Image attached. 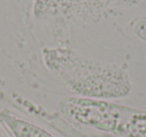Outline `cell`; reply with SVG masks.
<instances>
[{"mask_svg":"<svg viewBox=\"0 0 146 137\" xmlns=\"http://www.w3.org/2000/svg\"><path fill=\"white\" fill-rule=\"evenodd\" d=\"M43 57L49 69L82 97L105 100L131 91L129 76L118 66L87 60L68 49H45Z\"/></svg>","mask_w":146,"mask_h":137,"instance_id":"cell-1","label":"cell"},{"mask_svg":"<svg viewBox=\"0 0 146 137\" xmlns=\"http://www.w3.org/2000/svg\"><path fill=\"white\" fill-rule=\"evenodd\" d=\"M0 124L11 137H58L7 108L0 110Z\"/></svg>","mask_w":146,"mask_h":137,"instance_id":"cell-2","label":"cell"},{"mask_svg":"<svg viewBox=\"0 0 146 137\" xmlns=\"http://www.w3.org/2000/svg\"><path fill=\"white\" fill-rule=\"evenodd\" d=\"M85 4V0H36L35 12L40 16L48 15L71 14L74 7Z\"/></svg>","mask_w":146,"mask_h":137,"instance_id":"cell-3","label":"cell"},{"mask_svg":"<svg viewBox=\"0 0 146 137\" xmlns=\"http://www.w3.org/2000/svg\"><path fill=\"white\" fill-rule=\"evenodd\" d=\"M0 137H7V135L5 134L4 129H3V127L1 124H0Z\"/></svg>","mask_w":146,"mask_h":137,"instance_id":"cell-4","label":"cell"}]
</instances>
